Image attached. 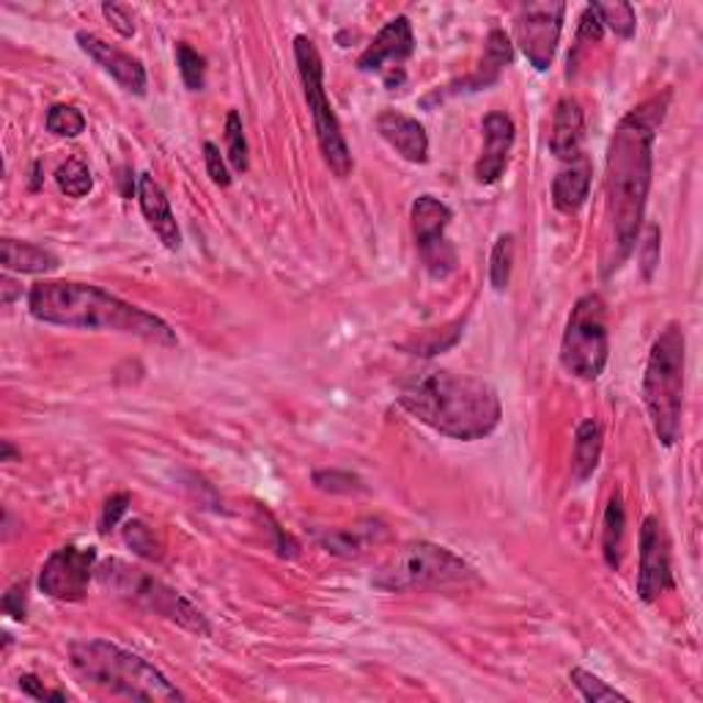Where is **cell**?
<instances>
[{"mask_svg": "<svg viewBox=\"0 0 703 703\" xmlns=\"http://www.w3.org/2000/svg\"><path fill=\"white\" fill-rule=\"evenodd\" d=\"M671 105V91L646 99L616 124L605 168V256L602 273L611 275L633 256L644 229L655 176V141Z\"/></svg>", "mask_w": 703, "mask_h": 703, "instance_id": "cell-1", "label": "cell"}, {"mask_svg": "<svg viewBox=\"0 0 703 703\" xmlns=\"http://www.w3.org/2000/svg\"><path fill=\"white\" fill-rule=\"evenodd\" d=\"M28 311L36 322L72 330H108L135 336L157 347H176L179 336L157 314H149L102 286L77 281H42L28 292Z\"/></svg>", "mask_w": 703, "mask_h": 703, "instance_id": "cell-2", "label": "cell"}, {"mask_svg": "<svg viewBox=\"0 0 703 703\" xmlns=\"http://www.w3.org/2000/svg\"><path fill=\"white\" fill-rule=\"evenodd\" d=\"M398 404L451 440L475 442L501 426L503 404L490 382L453 371H426L404 382Z\"/></svg>", "mask_w": 703, "mask_h": 703, "instance_id": "cell-3", "label": "cell"}, {"mask_svg": "<svg viewBox=\"0 0 703 703\" xmlns=\"http://www.w3.org/2000/svg\"><path fill=\"white\" fill-rule=\"evenodd\" d=\"M69 662L83 682L130 701L176 703L185 695L143 657L110 640H77L69 646Z\"/></svg>", "mask_w": 703, "mask_h": 703, "instance_id": "cell-4", "label": "cell"}, {"mask_svg": "<svg viewBox=\"0 0 703 703\" xmlns=\"http://www.w3.org/2000/svg\"><path fill=\"white\" fill-rule=\"evenodd\" d=\"M684 365H688V336L682 325L671 322L651 344L644 374V404L649 409L657 440L666 448H673L682 437Z\"/></svg>", "mask_w": 703, "mask_h": 703, "instance_id": "cell-5", "label": "cell"}, {"mask_svg": "<svg viewBox=\"0 0 703 703\" xmlns=\"http://www.w3.org/2000/svg\"><path fill=\"white\" fill-rule=\"evenodd\" d=\"M97 583L102 591H110V594L119 596V600L132 602L135 607H143V611L154 613V616L168 618V622L179 624L187 633H212L207 618H204V613L198 611L190 600H185L179 591L165 585L163 580L130 567V563L119 561V558H110L102 567H97Z\"/></svg>", "mask_w": 703, "mask_h": 703, "instance_id": "cell-6", "label": "cell"}, {"mask_svg": "<svg viewBox=\"0 0 703 703\" xmlns=\"http://www.w3.org/2000/svg\"><path fill=\"white\" fill-rule=\"evenodd\" d=\"M475 580V572L457 556L431 541H413L404 545L380 572L374 574L371 585L387 594H404V591L446 589Z\"/></svg>", "mask_w": 703, "mask_h": 703, "instance_id": "cell-7", "label": "cell"}, {"mask_svg": "<svg viewBox=\"0 0 703 703\" xmlns=\"http://www.w3.org/2000/svg\"><path fill=\"white\" fill-rule=\"evenodd\" d=\"M295 61L297 72H300L303 91H306L308 110H311L314 130H317L319 149H322V157L328 163V168L333 171L339 179H347L352 174V152L350 143H347L344 132H341L339 116H336L333 105H330L328 91H325V64L322 55H319L317 44L308 36L295 39Z\"/></svg>", "mask_w": 703, "mask_h": 703, "instance_id": "cell-8", "label": "cell"}, {"mask_svg": "<svg viewBox=\"0 0 703 703\" xmlns=\"http://www.w3.org/2000/svg\"><path fill=\"white\" fill-rule=\"evenodd\" d=\"M611 360L607 306L602 295L591 292L574 303L561 339V365L572 376L594 382L605 374Z\"/></svg>", "mask_w": 703, "mask_h": 703, "instance_id": "cell-9", "label": "cell"}, {"mask_svg": "<svg viewBox=\"0 0 703 703\" xmlns=\"http://www.w3.org/2000/svg\"><path fill=\"white\" fill-rule=\"evenodd\" d=\"M453 212L435 196H418L413 204V234L426 273L435 281H446L457 270V248L446 237Z\"/></svg>", "mask_w": 703, "mask_h": 703, "instance_id": "cell-10", "label": "cell"}, {"mask_svg": "<svg viewBox=\"0 0 703 703\" xmlns=\"http://www.w3.org/2000/svg\"><path fill=\"white\" fill-rule=\"evenodd\" d=\"M91 578H97V547L66 545L44 561L39 591L50 600L80 602L86 600Z\"/></svg>", "mask_w": 703, "mask_h": 703, "instance_id": "cell-11", "label": "cell"}, {"mask_svg": "<svg viewBox=\"0 0 703 703\" xmlns=\"http://www.w3.org/2000/svg\"><path fill=\"white\" fill-rule=\"evenodd\" d=\"M563 17H567V3H550V0L519 9L514 36L536 72H547L552 66L558 42H561Z\"/></svg>", "mask_w": 703, "mask_h": 703, "instance_id": "cell-12", "label": "cell"}, {"mask_svg": "<svg viewBox=\"0 0 703 703\" xmlns=\"http://www.w3.org/2000/svg\"><path fill=\"white\" fill-rule=\"evenodd\" d=\"M673 569H671V541L660 517L649 514L640 528V569H638V596L651 605L666 591H673Z\"/></svg>", "mask_w": 703, "mask_h": 703, "instance_id": "cell-13", "label": "cell"}, {"mask_svg": "<svg viewBox=\"0 0 703 703\" xmlns=\"http://www.w3.org/2000/svg\"><path fill=\"white\" fill-rule=\"evenodd\" d=\"M77 44H80L83 53H86L94 64L102 66V69L108 72V75L113 77L124 91L135 94V97H143V94H146L149 80L141 61L132 58V55L124 53V50L113 47V44H108L105 39L94 36V33H86V31L77 33Z\"/></svg>", "mask_w": 703, "mask_h": 703, "instance_id": "cell-14", "label": "cell"}, {"mask_svg": "<svg viewBox=\"0 0 703 703\" xmlns=\"http://www.w3.org/2000/svg\"><path fill=\"white\" fill-rule=\"evenodd\" d=\"M415 53V33L413 22L404 14L393 17L385 28L374 36V42L363 50L358 58L360 72H385L387 64H396V69H404V61L413 58Z\"/></svg>", "mask_w": 703, "mask_h": 703, "instance_id": "cell-15", "label": "cell"}, {"mask_svg": "<svg viewBox=\"0 0 703 703\" xmlns=\"http://www.w3.org/2000/svg\"><path fill=\"white\" fill-rule=\"evenodd\" d=\"M481 132H484V149H481V157L475 163V179L481 185H495L506 171L508 157H512L517 130H514L512 116L495 110V113L484 116Z\"/></svg>", "mask_w": 703, "mask_h": 703, "instance_id": "cell-16", "label": "cell"}, {"mask_svg": "<svg viewBox=\"0 0 703 703\" xmlns=\"http://www.w3.org/2000/svg\"><path fill=\"white\" fill-rule=\"evenodd\" d=\"M376 132L407 163L424 165L429 160V135H426V127L413 116H404L398 110H382L376 116Z\"/></svg>", "mask_w": 703, "mask_h": 703, "instance_id": "cell-17", "label": "cell"}, {"mask_svg": "<svg viewBox=\"0 0 703 703\" xmlns=\"http://www.w3.org/2000/svg\"><path fill=\"white\" fill-rule=\"evenodd\" d=\"M138 204H141L143 218H146L149 229L157 234V240L163 242L168 251H179L182 248L179 223H176V215L174 209H171L168 196H165L163 187L154 182V176L149 174L138 176Z\"/></svg>", "mask_w": 703, "mask_h": 703, "instance_id": "cell-18", "label": "cell"}, {"mask_svg": "<svg viewBox=\"0 0 703 703\" xmlns=\"http://www.w3.org/2000/svg\"><path fill=\"white\" fill-rule=\"evenodd\" d=\"M583 138H585V119L583 108L578 99L563 97L556 105V116H552V132H550V152L563 163L583 157Z\"/></svg>", "mask_w": 703, "mask_h": 703, "instance_id": "cell-19", "label": "cell"}, {"mask_svg": "<svg viewBox=\"0 0 703 703\" xmlns=\"http://www.w3.org/2000/svg\"><path fill=\"white\" fill-rule=\"evenodd\" d=\"M591 193V163L585 157H578L563 168L552 182V204L558 212L572 215L585 204Z\"/></svg>", "mask_w": 703, "mask_h": 703, "instance_id": "cell-20", "label": "cell"}, {"mask_svg": "<svg viewBox=\"0 0 703 703\" xmlns=\"http://www.w3.org/2000/svg\"><path fill=\"white\" fill-rule=\"evenodd\" d=\"M0 264H3V270H9V273L42 275L58 270V256L42 245L9 240V237H6V240H0Z\"/></svg>", "mask_w": 703, "mask_h": 703, "instance_id": "cell-21", "label": "cell"}, {"mask_svg": "<svg viewBox=\"0 0 703 703\" xmlns=\"http://www.w3.org/2000/svg\"><path fill=\"white\" fill-rule=\"evenodd\" d=\"M387 530L382 523H369V528H339V530H328V534H319V545L330 552V556L339 558H360L365 552V547L371 541L385 539Z\"/></svg>", "mask_w": 703, "mask_h": 703, "instance_id": "cell-22", "label": "cell"}, {"mask_svg": "<svg viewBox=\"0 0 703 703\" xmlns=\"http://www.w3.org/2000/svg\"><path fill=\"white\" fill-rule=\"evenodd\" d=\"M602 442H605V435H602V426L596 424V420L589 418L578 426L572 459V479L578 481V484L589 481L591 475H594V470L600 468Z\"/></svg>", "mask_w": 703, "mask_h": 703, "instance_id": "cell-23", "label": "cell"}, {"mask_svg": "<svg viewBox=\"0 0 703 703\" xmlns=\"http://www.w3.org/2000/svg\"><path fill=\"white\" fill-rule=\"evenodd\" d=\"M512 58H514L512 42H508V36L501 31V28H495V31H490V36H486L484 58H481L479 69H475V75L470 77V80L464 83V86H470L473 91L492 86V83H495L497 77H501L503 66L512 64Z\"/></svg>", "mask_w": 703, "mask_h": 703, "instance_id": "cell-24", "label": "cell"}, {"mask_svg": "<svg viewBox=\"0 0 703 703\" xmlns=\"http://www.w3.org/2000/svg\"><path fill=\"white\" fill-rule=\"evenodd\" d=\"M624 539H627V512H624L622 495H613L605 508V523H602V556L605 563L618 572L624 558Z\"/></svg>", "mask_w": 703, "mask_h": 703, "instance_id": "cell-25", "label": "cell"}, {"mask_svg": "<svg viewBox=\"0 0 703 703\" xmlns=\"http://www.w3.org/2000/svg\"><path fill=\"white\" fill-rule=\"evenodd\" d=\"M464 333V319L459 322L448 325V328H437V330H426V333L415 336L404 344V350H409L413 354H424V358H431V354H442L446 350H451Z\"/></svg>", "mask_w": 703, "mask_h": 703, "instance_id": "cell-26", "label": "cell"}, {"mask_svg": "<svg viewBox=\"0 0 703 703\" xmlns=\"http://www.w3.org/2000/svg\"><path fill=\"white\" fill-rule=\"evenodd\" d=\"M594 6L596 17H600L602 28L616 33L618 39H633L635 28H638V17H635V9L624 0H616V3H591Z\"/></svg>", "mask_w": 703, "mask_h": 703, "instance_id": "cell-27", "label": "cell"}, {"mask_svg": "<svg viewBox=\"0 0 703 703\" xmlns=\"http://www.w3.org/2000/svg\"><path fill=\"white\" fill-rule=\"evenodd\" d=\"M569 682L574 684V690L580 693V699L589 701V703H605V701L629 703V695L618 693L616 688H611V684H605L600 677L583 671V668H572V673H569Z\"/></svg>", "mask_w": 703, "mask_h": 703, "instance_id": "cell-28", "label": "cell"}, {"mask_svg": "<svg viewBox=\"0 0 703 703\" xmlns=\"http://www.w3.org/2000/svg\"><path fill=\"white\" fill-rule=\"evenodd\" d=\"M121 536H124V545L130 547L135 556L146 558V561H163V545H160L154 530L149 528L143 519H130V523L124 525V530H121Z\"/></svg>", "mask_w": 703, "mask_h": 703, "instance_id": "cell-29", "label": "cell"}, {"mask_svg": "<svg viewBox=\"0 0 703 703\" xmlns=\"http://www.w3.org/2000/svg\"><path fill=\"white\" fill-rule=\"evenodd\" d=\"M512 264H514V237L501 234L490 256V284L497 295H503V292L508 289V281H512Z\"/></svg>", "mask_w": 703, "mask_h": 703, "instance_id": "cell-30", "label": "cell"}, {"mask_svg": "<svg viewBox=\"0 0 703 703\" xmlns=\"http://www.w3.org/2000/svg\"><path fill=\"white\" fill-rule=\"evenodd\" d=\"M55 182H58L61 193H66L69 198L88 196L94 187L91 171H88V165L77 157H69L64 165H58V171H55Z\"/></svg>", "mask_w": 703, "mask_h": 703, "instance_id": "cell-31", "label": "cell"}, {"mask_svg": "<svg viewBox=\"0 0 703 703\" xmlns=\"http://www.w3.org/2000/svg\"><path fill=\"white\" fill-rule=\"evenodd\" d=\"M176 66H179L182 80H185L190 91H204V86H207V61H204V55H198L187 42H179L176 44Z\"/></svg>", "mask_w": 703, "mask_h": 703, "instance_id": "cell-32", "label": "cell"}, {"mask_svg": "<svg viewBox=\"0 0 703 703\" xmlns=\"http://www.w3.org/2000/svg\"><path fill=\"white\" fill-rule=\"evenodd\" d=\"M47 130L58 138H77L86 132V116L75 105H53L47 110Z\"/></svg>", "mask_w": 703, "mask_h": 703, "instance_id": "cell-33", "label": "cell"}, {"mask_svg": "<svg viewBox=\"0 0 703 703\" xmlns=\"http://www.w3.org/2000/svg\"><path fill=\"white\" fill-rule=\"evenodd\" d=\"M226 149H229V160L234 171L245 174L248 171V141L245 127H242V116L237 110H229L226 116Z\"/></svg>", "mask_w": 703, "mask_h": 703, "instance_id": "cell-34", "label": "cell"}, {"mask_svg": "<svg viewBox=\"0 0 703 703\" xmlns=\"http://www.w3.org/2000/svg\"><path fill=\"white\" fill-rule=\"evenodd\" d=\"M314 484L317 490L330 492V495H352V492H363L358 475L341 473V470H319L314 473Z\"/></svg>", "mask_w": 703, "mask_h": 703, "instance_id": "cell-35", "label": "cell"}, {"mask_svg": "<svg viewBox=\"0 0 703 703\" xmlns=\"http://www.w3.org/2000/svg\"><path fill=\"white\" fill-rule=\"evenodd\" d=\"M130 501H132L130 492H119V495H110L108 501H105L102 519H99V534L108 536L110 530H113L116 525H119L121 514H124L127 508H130Z\"/></svg>", "mask_w": 703, "mask_h": 703, "instance_id": "cell-36", "label": "cell"}, {"mask_svg": "<svg viewBox=\"0 0 703 703\" xmlns=\"http://www.w3.org/2000/svg\"><path fill=\"white\" fill-rule=\"evenodd\" d=\"M102 14L108 17L110 25L121 33L124 39H130L135 33V14H132L130 6H119V3H105Z\"/></svg>", "mask_w": 703, "mask_h": 703, "instance_id": "cell-37", "label": "cell"}, {"mask_svg": "<svg viewBox=\"0 0 703 703\" xmlns=\"http://www.w3.org/2000/svg\"><path fill=\"white\" fill-rule=\"evenodd\" d=\"M204 160H207V174L209 179L215 182L218 187H229L231 185V176L229 168H226V160L220 157V149L215 143H204Z\"/></svg>", "mask_w": 703, "mask_h": 703, "instance_id": "cell-38", "label": "cell"}, {"mask_svg": "<svg viewBox=\"0 0 703 703\" xmlns=\"http://www.w3.org/2000/svg\"><path fill=\"white\" fill-rule=\"evenodd\" d=\"M605 28H602L600 17H596L594 6H585L583 17H580V28H578V47H585V42H600Z\"/></svg>", "mask_w": 703, "mask_h": 703, "instance_id": "cell-39", "label": "cell"}, {"mask_svg": "<svg viewBox=\"0 0 703 703\" xmlns=\"http://www.w3.org/2000/svg\"><path fill=\"white\" fill-rule=\"evenodd\" d=\"M20 690L22 695H28V699L33 701H69V695H66L64 690H47L36 677H31V673L20 677Z\"/></svg>", "mask_w": 703, "mask_h": 703, "instance_id": "cell-40", "label": "cell"}, {"mask_svg": "<svg viewBox=\"0 0 703 703\" xmlns=\"http://www.w3.org/2000/svg\"><path fill=\"white\" fill-rule=\"evenodd\" d=\"M660 264V229L657 226H649V237L644 242V270L646 278H651L655 267Z\"/></svg>", "mask_w": 703, "mask_h": 703, "instance_id": "cell-41", "label": "cell"}, {"mask_svg": "<svg viewBox=\"0 0 703 703\" xmlns=\"http://www.w3.org/2000/svg\"><path fill=\"white\" fill-rule=\"evenodd\" d=\"M3 611L9 613L14 622H25V589H22V585H14V589L3 596Z\"/></svg>", "mask_w": 703, "mask_h": 703, "instance_id": "cell-42", "label": "cell"}, {"mask_svg": "<svg viewBox=\"0 0 703 703\" xmlns=\"http://www.w3.org/2000/svg\"><path fill=\"white\" fill-rule=\"evenodd\" d=\"M20 295H22V286H17L9 275H3V278H0V303H3V306H11V303H14Z\"/></svg>", "mask_w": 703, "mask_h": 703, "instance_id": "cell-43", "label": "cell"}, {"mask_svg": "<svg viewBox=\"0 0 703 703\" xmlns=\"http://www.w3.org/2000/svg\"><path fill=\"white\" fill-rule=\"evenodd\" d=\"M42 185V163H33V182H31V190H39Z\"/></svg>", "mask_w": 703, "mask_h": 703, "instance_id": "cell-44", "label": "cell"}, {"mask_svg": "<svg viewBox=\"0 0 703 703\" xmlns=\"http://www.w3.org/2000/svg\"><path fill=\"white\" fill-rule=\"evenodd\" d=\"M14 457H17L14 446H11L9 440H3V457H0V459H3V462H11V459H14Z\"/></svg>", "mask_w": 703, "mask_h": 703, "instance_id": "cell-45", "label": "cell"}]
</instances>
